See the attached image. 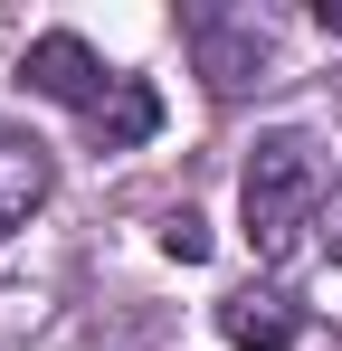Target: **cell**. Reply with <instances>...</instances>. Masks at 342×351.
Listing matches in <instances>:
<instances>
[{
  "mask_svg": "<svg viewBox=\"0 0 342 351\" xmlns=\"http://www.w3.org/2000/svg\"><path fill=\"white\" fill-rule=\"evenodd\" d=\"M238 199H247V237H257V256H285L295 237L314 228V199H323V162H314V143H304V133H266L257 162H247V180H238Z\"/></svg>",
  "mask_w": 342,
  "mask_h": 351,
  "instance_id": "7a4b0ae2",
  "label": "cell"
},
{
  "mask_svg": "<svg viewBox=\"0 0 342 351\" xmlns=\"http://www.w3.org/2000/svg\"><path fill=\"white\" fill-rule=\"evenodd\" d=\"M162 247L181 256V266H200V256H209V228H200L190 209H171V219H162Z\"/></svg>",
  "mask_w": 342,
  "mask_h": 351,
  "instance_id": "5b68a950",
  "label": "cell"
},
{
  "mask_svg": "<svg viewBox=\"0 0 342 351\" xmlns=\"http://www.w3.org/2000/svg\"><path fill=\"white\" fill-rule=\"evenodd\" d=\"M19 76L38 86V95H57V105H76V114L95 123V143L105 152H133V143H152V123H162V95L143 86V76H114L86 38H67V29H48L29 58H19Z\"/></svg>",
  "mask_w": 342,
  "mask_h": 351,
  "instance_id": "6da1fadb",
  "label": "cell"
},
{
  "mask_svg": "<svg viewBox=\"0 0 342 351\" xmlns=\"http://www.w3.org/2000/svg\"><path fill=\"white\" fill-rule=\"evenodd\" d=\"M219 332H228L238 351H285L295 332H304V313H295L285 294H257V285H247V294H228V304H219Z\"/></svg>",
  "mask_w": 342,
  "mask_h": 351,
  "instance_id": "3957f363",
  "label": "cell"
},
{
  "mask_svg": "<svg viewBox=\"0 0 342 351\" xmlns=\"http://www.w3.org/2000/svg\"><path fill=\"white\" fill-rule=\"evenodd\" d=\"M323 237H333V256H342V199H333V228H323Z\"/></svg>",
  "mask_w": 342,
  "mask_h": 351,
  "instance_id": "8992f818",
  "label": "cell"
},
{
  "mask_svg": "<svg viewBox=\"0 0 342 351\" xmlns=\"http://www.w3.org/2000/svg\"><path fill=\"white\" fill-rule=\"evenodd\" d=\"M38 199H48V152H38V143H19V133H0V237L19 228Z\"/></svg>",
  "mask_w": 342,
  "mask_h": 351,
  "instance_id": "277c9868",
  "label": "cell"
}]
</instances>
